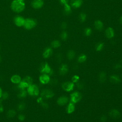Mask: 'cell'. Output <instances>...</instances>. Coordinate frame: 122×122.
<instances>
[{"instance_id": "7402d4cb", "label": "cell", "mask_w": 122, "mask_h": 122, "mask_svg": "<svg viewBox=\"0 0 122 122\" xmlns=\"http://www.w3.org/2000/svg\"><path fill=\"white\" fill-rule=\"evenodd\" d=\"M99 80L101 82L103 83L106 80V73L102 71L100 72L98 76Z\"/></svg>"}, {"instance_id": "5b68a950", "label": "cell", "mask_w": 122, "mask_h": 122, "mask_svg": "<svg viewBox=\"0 0 122 122\" xmlns=\"http://www.w3.org/2000/svg\"><path fill=\"white\" fill-rule=\"evenodd\" d=\"M27 92L31 96H37L39 93V90L36 85L31 84L27 88Z\"/></svg>"}, {"instance_id": "d6986e66", "label": "cell", "mask_w": 122, "mask_h": 122, "mask_svg": "<svg viewBox=\"0 0 122 122\" xmlns=\"http://www.w3.org/2000/svg\"><path fill=\"white\" fill-rule=\"evenodd\" d=\"M110 81L113 83H118L121 81V79L119 77L116 75H112L110 77Z\"/></svg>"}, {"instance_id": "44dd1931", "label": "cell", "mask_w": 122, "mask_h": 122, "mask_svg": "<svg viewBox=\"0 0 122 122\" xmlns=\"http://www.w3.org/2000/svg\"><path fill=\"white\" fill-rule=\"evenodd\" d=\"M75 110V106L74 103L70 102L66 107V112L68 114L72 113Z\"/></svg>"}, {"instance_id": "d4e9b609", "label": "cell", "mask_w": 122, "mask_h": 122, "mask_svg": "<svg viewBox=\"0 0 122 122\" xmlns=\"http://www.w3.org/2000/svg\"><path fill=\"white\" fill-rule=\"evenodd\" d=\"M104 43L103 42H99L96 44L95 46L96 51H100L102 50L104 47Z\"/></svg>"}, {"instance_id": "ac0fdd59", "label": "cell", "mask_w": 122, "mask_h": 122, "mask_svg": "<svg viewBox=\"0 0 122 122\" xmlns=\"http://www.w3.org/2000/svg\"><path fill=\"white\" fill-rule=\"evenodd\" d=\"M52 53V50L51 49V48L48 47V48H46L44 51L42 55L43 58H48L51 55Z\"/></svg>"}, {"instance_id": "4dcf8cb0", "label": "cell", "mask_w": 122, "mask_h": 122, "mask_svg": "<svg viewBox=\"0 0 122 122\" xmlns=\"http://www.w3.org/2000/svg\"><path fill=\"white\" fill-rule=\"evenodd\" d=\"M84 34L85 36H89L91 35V34L92 33V30L90 28H86L84 29Z\"/></svg>"}, {"instance_id": "9a60e30c", "label": "cell", "mask_w": 122, "mask_h": 122, "mask_svg": "<svg viewBox=\"0 0 122 122\" xmlns=\"http://www.w3.org/2000/svg\"><path fill=\"white\" fill-rule=\"evenodd\" d=\"M82 0H71V5L72 7L74 8H80L82 4Z\"/></svg>"}, {"instance_id": "6da1fadb", "label": "cell", "mask_w": 122, "mask_h": 122, "mask_svg": "<svg viewBox=\"0 0 122 122\" xmlns=\"http://www.w3.org/2000/svg\"><path fill=\"white\" fill-rule=\"evenodd\" d=\"M25 6V3L22 0H14L11 4V8L12 10L17 13L23 11Z\"/></svg>"}, {"instance_id": "3957f363", "label": "cell", "mask_w": 122, "mask_h": 122, "mask_svg": "<svg viewBox=\"0 0 122 122\" xmlns=\"http://www.w3.org/2000/svg\"><path fill=\"white\" fill-rule=\"evenodd\" d=\"M36 24L37 22L35 20L32 19H26L25 20L23 26L26 29L30 30L35 27Z\"/></svg>"}, {"instance_id": "60d3db41", "label": "cell", "mask_w": 122, "mask_h": 122, "mask_svg": "<svg viewBox=\"0 0 122 122\" xmlns=\"http://www.w3.org/2000/svg\"><path fill=\"white\" fill-rule=\"evenodd\" d=\"M41 105L42 107L43 108H45V109H47V108H48V107H49L48 104L47 103H46V102H42L41 103Z\"/></svg>"}, {"instance_id": "2e32d148", "label": "cell", "mask_w": 122, "mask_h": 122, "mask_svg": "<svg viewBox=\"0 0 122 122\" xmlns=\"http://www.w3.org/2000/svg\"><path fill=\"white\" fill-rule=\"evenodd\" d=\"M68 71V67L66 64H62L59 68V73L61 75H65Z\"/></svg>"}, {"instance_id": "ba28073f", "label": "cell", "mask_w": 122, "mask_h": 122, "mask_svg": "<svg viewBox=\"0 0 122 122\" xmlns=\"http://www.w3.org/2000/svg\"><path fill=\"white\" fill-rule=\"evenodd\" d=\"M74 86V83L71 81L65 82L61 85L62 89L66 92H70L72 91L73 89Z\"/></svg>"}, {"instance_id": "f1b7e54d", "label": "cell", "mask_w": 122, "mask_h": 122, "mask_svg": "<svg viewBox=\"0 0 122 122\" xmlns=\"http://www.w3.org/2000/svg\"><path fill=\"white\" fill-rule=\"evenodd\" d=\"M16 115V112L13 110H10L7 112V116L8 118H13Z\"/></svg>"}, {"instance_id": "8fae6325", "label": "cell", "mask_w": 122, "mask_h": 122, "mask_svg": "<svg viewBox=\"0 0 122 122\" xmlns=\"http://www.w3.org/2000/svg\"><path fill=\"white\" fill-rule=\"evenodd\" d=\"M39 80L40 82L44 84H47L50 81V78L48 74H43L40 76Z\"/></svg>"}, {"instance_id": "d6a6232c", "label": "cell", "mask_w": 122, "mask_h": 122, "mask_svg": "<svg viewBox=\"0 0 122 122\" xmlns=\"http://www.w3.org/2000/svg\"><path fill=\"white\" fill-rule=\"evenodd\" d=\"M25 104L23 102H21L20 103H19L18 105V109L20 111H22L25 108Z\"/></svg>"}, {"instance_id": "8d00e7d4", "label": "cell", "mask_w": 122, "mask_h": 122, "mask_svg": "<svg viewBox=\"0 0 122 122\" xmlns=\"http://www.w3.org/2000/svg\"><path fill=\"white\" fill-rule=\"evenodd\" d=\"M107 120V117L105 115H102L100 117V121L102 122H105Z\"/></svg>"}, {"instance_id": "e0dca14e", "label": "cell", "mask_w": 122, "mask_h": 122, "mask_svg": "<svg viewBox=\"0 0 122 122\" xmlns=\"http://www.w3.org/2000/svg\"><path fill=\"white\" fill-rule=\"evenodd\" d=\"M94 25L95 29L99 31H102L103 29V24L100 20H96L94 22Z\"/></svg>"}, {"instance_id": "484cf974", "label": "cell", "mask_w": 122, "mask_h": 122, "mask_svg": "<svg viewBox=\"0 0 122 122\" xmlns=\"http://www.w3.org/2000/svg\"><path fill=\"white\" fill-rule=\"evenodd\" d=\"M87 59V56L85 54H81L78 58V61L80 63L83 62H84Z\"/></svg>"}, {"instance_id": "ee69618b", "label": "cell", "mask_w": 122, "mask_h": 122, "mask_svg": "<svg viewBox=\"0 0 122 122\" xmlns=\"http://www.w3.org/2000/svg\"><path fill=\"white\" fill-rule=\"evenodd\" d=\"M38 102H40V103L42 102V97L39 98L38 99Z\"/></svg>"}, {"instance_id": "83f0119b", "label": "cell", "mask_w": 122, "mask_h": 122, "mask_svg": "<svg viewBox=\"0 0 122 122\" xmlns=\"http://www.w3.org/2000/svg\"><path fill=\"white\" fill-rule=\"evenodd\" d=\"M51 45L54 48H57L61 46V43L58 40H54L51 42Z\"/></svg>"}, {"instance_id": "9c48e42d", "label": "cell", "mask_w": 122, "mask_h": 122, "mask_svg": "<svg viewBox=\"0 0 122 122\" xmlns=\"http://www.w3.org/2000/svg\"><path fill=\"white\" fill-rule=\"evenodd\" d=\"M14 21L15 24L19 27H21L23 26L24 22H25V19L21 16H16L14 19Z\"/></svg>"}, {"instance_id": "e575fe53", "label": "cell", "mask_w": 122, "mask_h": 122, "mask_svg": "<svg viewBox=\"0 0 122 122\" xmlns=\"http://www.w3.org/2000/svg\"><path fill=\"white\" fill-rule=\"evenodd\" d=\"M76 86L77 88H78L79 89H81L83 88V84L82 83L80 82V81H77V83H76Z\"/></svg>"}, {"instance_id": "f546056e", "label": "cell", "mask_w": 122, "mask_h": 122, "mask_svg": "<svg viewBox=\"0 0 122 122\" xmlns=\"http://www.w3.org/2000/svg\"><path fill=\"white\" fill-rule=\"evenodd\" d=\"M61 38L63 41H66L68 38V33L66 31H62L61 34Z\"/></svg>"}, {"instance_id": "4fadbf2b", "label": "cell", "mask_w": 122, "mask_h": 122, "mask_svg": "<svg viewBox=\"0 0 122 122\" xmlns=\"http://www.w3.org/2000/svg\"><path fill=\"white\" fill-rule=\"evenodd\" d=\"M68 98L66 96H62L58 98L57 101V102L58 105L62 106L66 104L68 102Z\"/></svg>"}, {"instance_id": "bcb514c9", "label": "cell", "mask_w": 122, "mask_h": 122, "mask_svg": "<svg viewBox=\"0 0 122 122\" xmlns=\"http://www.w3.org/2000/svg\"><path fill=\"white\" fill-rule=\"evenodd\" d=\"M120 22L121 24H122V16L120 17Z\"/></svg>"}, {"instance_id": "681fc988", "label": "cell", "mask_w": 122, "mask_h": 122, "mask_svg": "<svg viewBox=\"0 0 122 122\" xmlns=\"http://www.w3.org/2000/svg\"><path fill=\"white\" fill-rule=\"evenodd\" d=\"M23 0V1H24V0Z\"/></svg>"}, {"instance_id": "8992f818", "label": "cell", "mask_w": 122, "mask_h": 122, "mask_svg": "<svg viewBox=\"0 0 122 122\" xmlns=\"http://www.w3.org/2000/svg\"><path fill=\"white\" fill-rule=\"evenodd\" d=\"M40 71L43 74H49L50 75H51L53 73L52 70L47 62L41 64L40 67Z\"/></svg>"}, {"instance_id": "52a82bcc", "label": "cell", "mask_w": 122, "mask_h": 122, "mask_svg": "<svg viewBox=\"0 0 122 122\" xmlns=\"http://www.w3.org/2000/svg\"><path fill=\"white\" fill-rule=\"evenodd\" d=\"M54 95V92L50 89H44L41 92V97L46 99L52 98Z\"/></svg>"}, {"instance_id": "ffe728a7", "label": "cell", "mask_w": 122, "mask_h": 122, "mask_svg": "<svg viewBox=\"0 0 122 122\" xmlns=\"http://www.w3.org/2000/svg\"><path fill=\"white\" fill-rule=\"evenodd\" d=\"M11 81L15 84H19L21 81V77L18 75H14L10 78Z\"/></svg>"}, {"instance_id": "277c9868", "label": "cell", "mask_w": 122, "mask_h": 122, "mask_svg": "<svg viewBox=\"0 0 122 122\" xmlns=\"http://www.w3.org/2000/svg\"><path fill=\"white\" fill-rule=\"evenodd\" d=\"M70 102L73 103H76L79 102L82 98L81 93L79 92H74L70 95Z\"/></svg>"}, {"instance_id": "d590c367", "label": "cell", "mask_w": 122, "mask_h": 122, "mask_svg": "<svg viewBox=\"0 0 122 122\" xmlns=\"http://www.w3.org/2000/svg\"><path fill=\"white\" fill-rule=\"evenodd\" d=\"M113 67L115 70H119L122 68V65L120 63H116L115 64Z\"/></svg>"}, {"instance_id": "836d02e7", "label": "cell", "mask_w": 122, "mask_h": 122, "mask_svg": "<svg viewBox=\"0 0 122 122\" xmlns=\"http://www.w3.org/2000/svg\"><path fill=\"white\" fill-rule=\"evenodd\" d=\"M79 80V77L77 75H74L72 78H71V81H72V82L74 83V82H77V81H78Z\"/></svg>"}, {"instance_id": "74e56055", "label": "cell", "mask_w": 122, "mask_h": 122, "mask_svg": "<svg viewBox=\"0 0 122 122\" xmlns=\"http://www.w3.org/2000/svg\"><path fill=\"white\" fill-rule=\"evenodd\" d=\"M67 24L66 22H62L61 24V28L62 30L66 29V28H67Z\"/></svg>"}, {"instance_id": "4316f807", "label": "cell", "mask_w": 122, "mask_h": 122, "mask_svg": "<svg viewBox=\"0 0 122 122\" xmlns=\"http://www.w3.org/2000/svg\"><path fill=\"white\" fill-rule=\"evenodd\" d=\"M86 17H87V16H86V14L85 13H83V12H81L80 14L79 15V20L81 22H84L86 20Z\"/></svg>"}, {"instance_id": "5bb4252c", "label": "cell", "mask_w": 122, "mask_h": 122, "mask_svg": "<svg viewBox=\"0 0 122 122\" xmlns=\"http://www.w3.org/2000/svg\"><path fill=\"white\" fill-rule=\"evenodd\" d=\"M105 36L107 38L111 39L114 36V31L112 27H108L105 30Z\"/></svg>"}, {"instance_id": "7bdbcfd3", "label": "cell", "mask_w": 122, "mask_h": 122, "mask_svg": "<svg viewBox=\"0 0 122 122\" xmlns=\"http://www.w3.org/2000/svg\"><path fill=\"white\" fill-rule=\"evenodd\" d=\"M3 111V107L2 105L1 102H0V112H1Z\"/></svg>"}, {"instance_id": "f6af8a7d", "label": "cell", "mask_w": 122, "mask_h": 122, "mask_svg": "<svg viewBox=\"0 0 122 122\" xmlns=\"http://www.w3.org/2000/svg\"><path fill=\"white\" fill-rule=\"evenodd\" d=\"M2 94V91L1 89L0 88V98L1 97Z\"/></svg>"}, {"instance_id": "7a4b0ae2", "label": "cell", "mask_w": 122, "mask_h": 122, "mask_svg": "<svg viewBox=\"0 0 122 122\" xmlns=\"http://www.w3.org/2000/svg\"><path fill=\"white\" fill-rule=\"evenodd\" d=\"M32 79L30 76H26L23 80L21 81L19 83V87L20 89H25L26 88H28L30 85L32 84Z\"/></svg>"}, {"instance_id": "7c38bea8", "label": "cell", "mask_w": 122, "mask_h": 122, "mask_svg": "<svg viewBox=\"0 0 122 122\" xmlns=\"http://www.w3.org/2000/svg\"><path fill=\"white\" fill-rule=\"evenodd\" d=\"M109 116L114 119H118L121 116V113L120 112L115 109H112L109 112Z\"/></svg>"}, {"instance_id": "603a6c76", "label": "cell", "mask_w": 122, "mask_h": 122, "mask_svg": "<svg viewBox=\"0 0 122 122\" xmlns=\"http://www.w3.org/2000/svg\"><path fill=\"white\" fill-rule=\"evenodd\" d=\"M64 13L67 15H70L71 12V6L68 4H65L64 5Z\"/></svg>"}, {"instance_id": "ab89813d", "label": "cell", "mask_w": 122, "mask_h": 122, "mask_svg": "<svg viewBox=\"0 0 122 122\" xmlns=\"http://www.w3.org/2000/svg\"><path fill=\"white\" fill-rule=\"evenodd\" d=\"M59 1L61 4L62 5H64L65 4H67L69 2V0H59Z\"/></svg>"}, {"instance_id": "30bf717a", "label": "cell", "mask_w": 122, "mask_h": 122, "mask_svg": "<svg viewBox=\"0 0 122 122\" xmlns=\"http://www.w3.org/2000/svg\"><path fill=\"white\" fill-rule=\"evenodd\" d=\"M44 2L42 0H33L31 2L32 7L36 9L41 8L43 5Z\"/></svg>"}, {"instance_id": "1f68e13d", "label": "cell", "mask_w": 122, "mask_h": 122, "mask_svg": "<svg viewBox=\"0 0 122 122\" xmlns=\"http://www.w3.org/2000/svg\"><path fill=\"white\" fill-rule=\"evenodd\" d=\"M21 91L20 92L18 96L20 98H24L26 96L27 94V92L25 90V89H21Z\"/></svg>"}, {"instance_id": "c3c4849f", "label": "cell", "mask_w": 122, "mask_h": 122, "mask_svg": "<svg viewBox=\"0 0 122 122\" xmlns=\"http://www.w3.org/2000/svg\"></svg>"}, {"instance_id": "cb8c5ba5", "label": "cell", "mask_w": 122, "mask_h": 122, "mask_svg": "<svg viewBox=\"0 0 122 122\" xmlns=\"http://www.w3.org/2000/svg\"><path fill=\"white\" fill-rule=\"evenodd\" d=\"M75 52L73 50L69 51H68L67 54V58L70 60H71L73 59V58L75 57Z\"/></svg>"}, {"instance_id": "b9f144b4", "label": "cell", "mask_w": 122, "mask_h": 122, "mask_svg": "<svg viewBox=\"0 0 122 122\" xmlns=\"http://www.w3.org/2000/svg\"><path fill=\"white\" fill-rule=\"evenodd\" d=\"M18 119L20 120V121H23L25 119V116L23 114H20L18 116Z\"/></svg>"}, {"instance_id": "f35d334b", "label": "cell", "mask_w": 122, "mask_h": 122, "mask_svg": "<svg viewBox=\"0 0 122 122\" xmlns=\"http://www.w3.org/2000/svg\"><path fill=\"white\" fill-rule=\"evenodd\" d=\"M1 97L2 98V99H3V100H5V99H7L8 97V93L7 92H4V93H2Z\"/></svg>"}, {"instance_id": "7dc6e473", "label": "cell", "mask_w": 122, "mask_h": 122, "mask_svg": "<svg viewBox=\"0 0 122 122\" xmlns=\"http://www.w3.org/2000/svg\"><path fill=\"white\" fill-rule=\"evenodd\" d=\"M1 57H0V61H1Z\"/></svg>"}]
</instances>
